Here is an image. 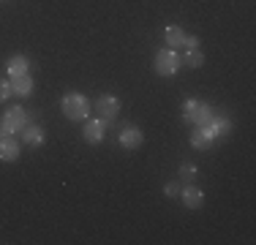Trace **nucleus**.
I'll use <instances>...</instances> for the list:
<instances>
[{
	"label": "nucleus",
	"mask_w": 256,
	"mask_h": 245,
	"mask_svg": "<svg viewBox=\"0 0 256 245\" xmlns=\"http://www.w3.org/2000/svg\"><path fill=\"white\" fill-rule=\"evenodd\" d=\"M212 114H216V109L207 101H199V98H186L182 101V122L191 128H204L212 120Z\"/></svg>",
	"instance_id": "obj_1"
},
{
	"label": "nucleus",
	"mask_w": 256,
	"mask_h": 245,
	"mask_svg": "<svg viewBox=\"0 0 256 245\" xmlns=\"http://www.w3.org/2000/svg\"><path fill=\"white\" fill-rule=\"evenodd\" d=\"M60 109H63V114L71 122H84V120L90 118V112H93L88 96L76 93V90H71V93H66L63 98H60Z\"/></svg>",
	"instance_id": "obj_2"
},
{
	"label": "nucleus",
	"mask_w": 256,
	"mask_h": 245,
	"mask_svg": "<svg viewBox=\"0 0 256 245\" xmlns=\"http://www.w3.org/2000/svg\"><path fill=\"white\" fill-rule=\"evenodd\" d=\"M180 66H182V58L178 54V49H172V46L158 49L153 58V71L158 76H174L180 71Z\"/></svg>",
	"instance_id": "obj_3"
},
{
	"label": "nucleus",
	"mask_w": 256,
	"mask_h": 245,
	"mask_svg": "<svg viewBox=\"0 0 256 245\" xmlns=\"http://www.w3.org/2000/svg\"><path fill=\"white\" fill-rule=\"evenodd\" d=\"M30 122V114L25 112L22 106H8L3 112V118H0V131L6 134H20L22 128H25Z\"/></svg>",
	"instance_id": "obj_4"
},
{
	"label": "nucleus",
	"mask_w": 256,
	"mask_h": 245,
	"mask_svg": "<svg viewBox=\"0 0 256 245\" xmlns=\"http://www.w3.org/2000/svg\"><path fill=\"white\" fill-rule=\"evenodd\" d=\"M93 109L98 112V118L101 120H106L109 126H114V120H118V114H120V98L118 96H98L96 98V104H93Z\"/></svg>",
	"instance_id": "obj_5"
},
{
	"label": "nucleus",
	"mask_w": 256,
	"mask_h": 245,
	"mask_svg": "<svg viewBox=\"0 0 256 245\" xmlns=\"http://www.w3.org/2000/svg\"><path fill=\"white\" fill-rule=\"evenodd\" d=\"M109 131V122L101 120V118H88L84 120V128H82V136L88 144H101L104 136H106Z\"/></svg>",
	"instance_id": "obj_6"
},
{
	"label": "nucleus",
	"mask_w": 256,
	"mask_h": 245,
	"mask_svg": "<svg viewBox=\"0 0 256 245\" xmlns=\"http://www.w3.org/2000/svg\"><path fill=\"white\" fill-rule=\"evenodd\" d=\"M20 152H22V144H20V139H16V134L0 131V161L14 164L16 158H20Z\"/></svg>",
	"instance_id": "obj_7"
},
{
	"label": "nucleus",
	"mask_w": 256,
	"mask_h": 245,
	"mask_svg": "<svg viewBox=\"0 0 256 245\" xmlns=\"http://www.w3.org/2000/svg\"><path fill=\"white\" fill-rule=\"evenodd\" d=\"M118 142L123 150H139L144 144V134L139 126H123V131L118 134Z\"/></svg>",
	"instance_id": "obj_8"
},
{
	"label": "nucleus",
	"mask_w": 256,
	"mask_h": 245,
	"mask_svg": "<svg viewBox=\"0 0 256 245\" xmlns=\"http://www.w3.org/2000/svg\"><path fill=\"white\" fill-rule=\"evenodd\" d=\"M178 199L188 207V210H199V207L204 204V191H202V188H196V182H188V186L180 188Z\"/></svg>",
	"instance_id": "obj_9"
},
{
	"label": "nucleus",
	"mask_w": 256,
	"mask_h": 245,
	"mask_svg": "<svg viewBox=\"0 0 256 245\" xmlns=\"http://www.w3.org/2000/svg\"><path fill=\"white\" fill-rule=\"evenodd\" d=\"M20 134H22V144H25V147H41V144L46 142L44 128H41L38 122H33V120H30V122H28L25 128H22Z\"/></svg>",
	"instance_id": "obj_10"
},
{
	"label": "nucleus",
	"mask_w": 256,
	"mask_h": 245,
	"mask_svg": "<svg viewBox=\"0 0 256 245\" xmlns=\"http://www.w3.org/2000/svg\"><path fill=\"white\" fill-rule=\"evenodd\" d=\"M204 131L210 134L212 139H221V136H226V134L232 131V120L226 118V114H212V120L204 126Z\"/></svg>",
	"instance_id": "obj_11"
},
{
	"label": "nucleus",
	"mask_w": 256,
	"mask_h": 245,
	"mask_svg": "<svg viewBox=\"0 0 256 245\" xmlns=\"http://www.w3.org/2000/svg\"><path fill=\"white\" fill-rule=\"evenodd\" d=\"M33 88H36V82H33V76H30V74L11 76V93H14V96L28 98V96H33Z\"/></svg>",
	"instance_id": "obj_12"
},
{
	"label": "nucleus",
	"mask_w": 256,
	"mask_h": 245,
	"mask_svg": "<svg viewBox=\"0 0 256 245\" xmlns=\"http://www.w3.org/2000/svg\"><path fill=\"white\" fill-rule=\"evenodd\" d=\"M188 142H191L194 150H210V147L216 144V139H212L210 134L204 131V128H194L191 136H188Z\"/></svg>",
	"instance_id": "obj_13"
},
{
	"label": "nucleus",
	"mask_w": 256,
	"mask_h": 245,
	"mask_svg": "<svg viewBox=\"0 0 256 245\" xmlns=\"http://www.w3.org/2000/svg\"><path fill=\"white\" fill-rule=\"evenodd\" d=\"M6 71H8V76H22L30 71V60L25 54H11L8 63H6Z\"/></svg>",
	"instance_id": "obj_14"
},
{
	"label": "nucleus",
	"mask_w": 256,
	"mask_h": 245,
	"mask_svg": "<svg viewBox=\"0 0 256 245\" xmlns=\"http://www.w3.org/2000/svg\"><path fill=\"white\" fill-rule=\"evenodd\" d=\"M164 36H166V44L172 49L182 46V41H186V30H182L180 24H169V28L164 30Z\"/></svg>",
	"instance_id": "obj_15"
},
{
	"label": "nucleus",
	"mask_w": 256,
	"mask_h": 245,
	"mask_svg": "<svg viewBox=\"0 0 256 245\" xmlns=\"http://www.w3.org/2000/svg\"><path fill=\"white\" fill-rule=\"evenodd\" d=\"M182 63L188 66V68H202L204 66V54H202V49H186V54H182Z\"/></svg>",
	"instance_id": "obj_16"
},
{
	"label": "nucleus",
	"mask_w": 256,
	"mask_h": 245,
	"mask_svg": "<svg viewBox=\"0 0 256 245\" xmlns=\"http://www.w3.org/2000/svg\"><path fill=\"white\" fill-rule=\"evenodd\" d=\"M178 177H180V182H196V177H199V169H196V164H180V169H178Z\"/></svg>",
	"instance_id": "obj_17"
},
{
	"label": "nucleus",
	"mask_w": 256,
	"mask_h": 245,
	"mask_svg": "<svg viewBox=\"0 0 256 245\" xmlns=\"http://www.w3.org/2000/svg\"><path fill=\"white\" fill-rule=\"evenodd\" d=\"M180 188H182V186H180L178 180H169L166 186H164V194H166L169 199H178V196H180Z\"/></svg>",
	"instance_id": "obj_18"
},
{
	"label": "nucleus",
	"mask_w": 256,
	"mask_h": 245,
	"mask_svg": "<svg viewBox=\"0 0 256 245\" xmlns=\"http://www.w3.org/2000/svg\"><path fill=\"white\" fill-rule=\"evenodd\" d=\"M8 96H14L11 93V82H3V79H0V104L8 101Z\"/></svg>",
	"instance_id": "obj_19"
},
{
	"label": "nucleus",
	"mask_w": 256,
	"mask_h": 245,
	"mask_svg": "<svg viewBox=\"0 0 256 245\" xmlns=\"http://www.w3.org/2000/svg\"><path fill=\"white\" fill-rule=\"evenodd\" d=\"M202 41H199V36H186V41H182V46L186 49H196Z\"/></svg>",
	"instance_id": "obj_20"
},
{
	"label": "nucleus",
	"mask_w": 256,
	"mask_h": 245,
	"mask_svg": "<svg viewBox=\"0 0 256 245\" xmlns=\"http://www.w3.org/2000/svg\"><path fill=\"white\" fill-rule=\"evenodd\" d=\"M0 3H3V0H0Z\"/></svg>",
	"instance_id": "obj_21"
}]
</instances>
